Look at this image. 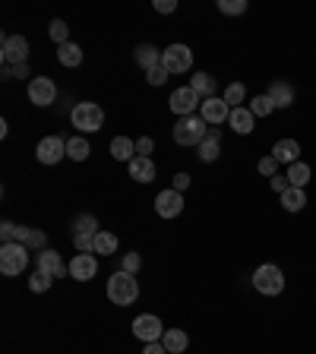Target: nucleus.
<instances>
[{
  "instance_id": "f257e3e1",
  "label": "nucleus",
  "mask_w": 316,
  "mask_h": 354,
  "mask_svg": "<svg viewBox=\"0 0 316 354\" xmlns=\"http://www.w3.org/2000/svg\"><path fill=\"white\" fill-rule=\"evenodd\" d=\"M209 130H212V127L199 118V114H190V118L177 120L174 130H171V136H174L177 146H199V142L209 136Z\"/></svg>"
},
{
  "instance_id": "f03ea898",
  "label": "nucleus",
  "mask_w": 316,
  "mask_h": 354,
  "mask_svg": "<svg viewBox=\"0 0 316 354\" xmlns=\"http://www.w3.org/2000/svg\"><path fill=\"white\" fill-rule=\"evenodd\" d=\"M250 281L263 297H279L281 291H285V272H281L275 263H263L257 272H253Z\"/></svg>"
},
{
  "instance_id": "7ed1b4c3",
  "label": "nucleus",
  "mask_w": 316,
  "mask_h": 354,
  "mask_svg": "<svg viewBox=\"0 0 316 354\" xmlns=\"http://www.w3.org/2000/svg\"><path fill=\"white\" fill-rule=\"evenodd\" d=\"M136 297H140V285H136V279L118 269V272L108 279V301L118 304V307H130Z\"/></svg>"
},
{
  "instance_id": "20e7f679",
  "label": "nucleus",
  "mask_w": 316,
  "mask_h": 354,
  "mask_svg": "<svg viewBox=\"0 0 316 354\" xmlns=\"http://www.w3.org/2000/svg\"><path fill=\"white\" fill-rule=\"evenodd\" d=\"M70 120H73V127L80 133H98L104 124V111L95 102H80L70 111Z\"/></svg>"
},
{
  "instance_id": "39448f33",
  "label": "nucleus",
  "mask_w": 316,
  "mask_h": 354,
  "mask_svg": "<svg viewBox=\"0 0 316 354\" xmlns=\"http://www.w3.org/2000/svg\"><path fill=\"white\" fill-rule=\"evenodd\" d=\"M26 266H29V247H22L16 241L0 247V272L3 275H19L26 272Z\"/></svg>"
},
{
  "instance_id": "423d86ee",
  "label": "nucleus",
  "mask_w": 316,
  "mask_h": 354,
  "mask_svg": "<svg viewBox=\"0 0 316 354\" xmlns=\"http://www.w3.org/2000/svg\"><path fill=\"white\" fill-rule=\"evenodd\" d=\"M162 66L168 70L171 76H174V73H190L193 51L187 48V44H168V48L162 51Z\"/></svg>"
},
{
  "instance_id": "0eeeda50",
  "label": "nucleus",
  "mask_w": 316,
  "mask_h": 354,
  "mask_svg": "<svg viewBox=\"0 0 316 354\" xmlns=\"http://www.w3.org/2000/svg\"><path fill=\"white\" fill-rule=\"evenodd\" d=\"M199 118L206 120L209 127H221V124H228V118H231V104L225 102V98L212 95V98H206V102L199 104Z\"/></svg>"
},
{
  "instance_id": "6e6552de",
  "label": "nucleus",
  "mask_w": 316,
  "mask_h": 354,
  "mask_svg": "<svg viewBox=\"0 0 316 354\" xmlns=\"http://www.w3.org/2000/svg\"><path fill=\"white\" fill-rule=\"evenodd\" d=\"M133 335L140 342H162V335H165V326H162V319L155 317V313H142V317H136L133 319Z\"/></svg>"
},
{
  "instance_id": "1a4fd4ad",
  "label": "nucleus",
  "mask_w": 316,
  "mask_h": 354,
  "mask_svg": "<svg viewBox=\"0 0 316 354\" xmlns=\"http://www.w3.org/2000/svg\"><path fill=\"white\" fill-rule=\"evenodd\" d=\"M168 104H171V111H174L177 118H190V114H196V104H203V102H199V95L190 86H180V88L171 92Z\"/></svg>"
},
{
  "instance_id": "9d476101",
  "label": "nucleus",
  "mask_w": 316,
  "mask_h": 354,
  "mask_svg": "<svg viewBox=\"0 0 316 354\" xmlns=\"http://www.w3.org/2000/svg\"><path fill=\"white\" fill-rule=\"evenodd\" d=\"M3 64L16 66V64H29V41L22 35H7L3 38V51H0Z\"/></svg>"
},
{
  "instance_id": "9b49d317",
  "label": "nucleus",
  "mask_w": 316,
  "mask_h": 354,
  "mask_svg": "<svg viewBox=\"0 0 316 354\" xmlns=\"http://www.w3.org/2000/svg\"><path fill=\"white\" fill-rule=\"evenodd\" d=\"M155 212L162 215V218H177V215L184 212V193H177L174 187L162 190L155 196Z\"/></svg>"
},
{
  "instance_id": "f8f14e48",
  "label": "nucleus",
  "mask_w": 316,
  "mask_h": 354,
  "mask_svg": "<svg viewBox=\"0 0 316 354\" xmlns=\"http://www.w3.org/2000/svg\"><path fill=\"white\" fill-rule=\"evenodd\" d=\"M54 98H57V86H54L48 76H35V80L29 82V102L32 104L48 108V104H54Z\"/></svg>"
},
{
  "instance_id": "ddd939ff",
  "label": "nucleus",
  "mask_w": 316,
  "mask_h": 354,
  "mask_svg": "<svg viewBox=\"0 0 316 354\" xmlns=\"http://www.w3.org/2000/svg\"><path fill=\"white\" fill-rule=\"evenodd\" d=\"M64 155H66V140H60V136H44L35 149V158L41 165H57Z\"/></svg>"
},
{
  "instance_id": "4468645a",
  "label": "nucleus",
  "mask_w": 316,
  "mask_h": 354,
  "mask_svg": "<svg viewBox=\"0 0 316 354\" xmlns=\"http://www.w3.org/2000/svg\"><path fill=\"white\" fill-rule=\"evenodd\" d=\"M35 266H38V272H48V275H54V279H64V275H70V266L60 259L57 250H38Z\"/></svg>"
},
{
  "instance_id": "2eb2a0df",
  "label": "nucleus",
  "mask_w": 316,
  "mask_h": 354,
  "mask_svg": "<svg viewBox=\"0 0 316 354\" xmlns=\"http://www.w3.org/2000/svg\"><path fill=\"white\" fill-rule=\"evenodd\" d=\"M95 272H98L95 253H76V257L70 259V279L89 281V279H95Z\"/></svg>"
},
{
  "instance_id": "dca6fc26",
  "label": "nucleus",
  "mask_w": 316,
  "mask_h": 354,
  "mask_svg": "<svg viewBox=\"0 0 316 354\" xmlns=\"http://www.w3.org/2000/svg\"><path fill=\"white\" fill-rule=\"evenodd\" d=\"M231 130L241 133V136H250L253 133V124H257V118H253V111L243 104V108H231V118H228Z\"/></svg>"
},
{
  "instance_id": "f3484780",
  "label": "nucleus",
  "mask_w": 316,
  "mask_h": 354,
  "mask_svg": "<svg viewBox=\"0 0 316 354\" xmlns=\"http://www.w3.org/2000/svg\"><path fill=\"white\" fill-rule=\"evenodd\" d=\"M127 171H130V177L136 180V184H152L155 180V162L152 158H133L130 165H127Z\"/></svg>"
},
{
  "instance_id": "a211bd4d",
  "label": "nucleus",
  "mask_w": 316,
  "mask_h": 354,
  "mask_svg": "<svg viewBox=\"0 0 316 354\" xmlns=\"http://www.w3.org/2000/svg\"><path fill=\"white\" fill-rule=\"evenodd\" d=\"M16 243L29 247V250H48V247H44V243H48V234L38 228H22V225H16Z\"/></svg>"
},
{
  "instance_id": "6ab92c4d",
  "label": "nucleus",
  "mask_w": 316,
  "mask_h": 354,
  "mask_svg": "<svg viewBox=\"0 0 316 354\" xmlns=\"http://www.w3.org/2000/svg\"><path fill=\"white\" fill-rule=\"evenodd\" d=\"M272 155H275V162L279 165H295V162H301L297 155H301V142L297 140H279L272 146Z\"/></svg>"
},
{
  "instance_id": "aec40b11",
  "label": "nucleus",
  "mask_w": 316,
  "mask_h": 354,
  "mask_svg": "<svg viewBox=\"0 0 316 354\" xmlns=\"http://www.w3.org/2000/svg\"><path fill=\"white\" fill-rule=\"evenodd\" d=\"M196 152H199V158H203V162H219V155H221V133L215 130V127L209 130L206 140L196 146Z\"/></svg>"
},
{
  "instance_id": "412c9836",
  "label": "nucleus",
  "mask_w": 316,
  "mask_h": 354,
  "mask_svg": "<svg viewBox=\"0 0 316 354\" xmlns=\"http://www.w3.org/2000/svg\"><path fill=\"white\" fill-rule=\"evenodd\" d=\"M269 98L275 102V108H291L295 104V86L291 82H272L269 86Z\"/></svg>"
},
{
  "instance_id": "4be33fe9",
  "label": "nucleus",
  "mask_w": 316,
  "mask_h": 354,
  "mask_svg": "<svg viewBox=\"0 0 316 354\" xmlns=\"http://www.w3.org/2000/svg\"><path fill=\"white\" fill-rule=\"evenodd\" d=\"M136 64H140L146 73H152L155 66H162V51L152 48V44H140V48H136Z\"/></svg>"
},
{
  "instance_id": "5701e85b",
  "label": "nucleus",
  "mask_w": 316,
  "mask_h": 354,
  "mask_svg": "<svg viewBox=\"0 0 316 354\" xmlns=\"http://www.w3.org/2000/svg\"><path fill=\"white\" fill-rule=\"evenodd\" d=\"M162 345L168 348V354H184V351H187V345H190V339H187V332H184V329H165Z\"/></svg>"
},
{
  "instance_id": "b1692460",
  "label": "nucleus",
  "mask_w": 316,
  "mask_h": 354,
  "mask_svg": "<svg viewBox=\"0 0 316 354\" xmlns=\"http://www.w3.org/2000/svg\"><path fill=\"white\" fill-rule=\"evenodd\" d=\"M310 177H313V171H310L307 162H295L288 165V184L297 187V190H304V187L310 184Z\"/></svg>"
},
{
  "instance_id": "393cba45",
  "label": "nucleus",
  "mask_w": 316,
  "mask_h": 354,
  "mask_svg": "<svg viewBox=\"0 0 316 354\" xmlns=\"http://www.w3.org/2000/svg\"><path fill=\"white\" fill-rule=\"evenodd\" d=\"M111 155H114L118 162L130 165L133 158H136V142L127 140V136H118V140H111Z\"/></svg>"
},
{
  "instance_id": "a878e982",
  "label": "nucleus",
  "mask_w": 316,
  "mask_h": 354,
  "mask_svg": "<svg viewBox=\"0 0 316 354\" xmlns=\"http://www.w3.org/2000/svg\"><path fill=\"white\" fill-rule=\"evenodd\" d=\"M89 152H92V146H89L86 136H70V140H66V155H70L73 162H86Z\"/></svg>"
},
{
  "instance_id": "bb28decb",
  "label": "nucleus",
  "mask_w": 316,
  "mask_h": 354,
  "mask_svg": "<svg viewBox=\"0 0 316 354\" xmlns=\"http://www.w3.org/2000/svg\"><path fill=\"white\" fill-rule=\"evenodd\" d=\"M70 228H73V234H92V237H95L98 234V218L92 212H80L73 218V225H70Z\"/></svg>"
},
{
  "instance_id": "cd10ccee",
  "label": "nucleus",
  "mask_w": 316,
  "mask_h": 354,
  "mask_svg": "<svg viewBox=\"0 0 316 354\" xmlns=\"http://www.w3.org/2000/svg\"><path fill=\"white\" fill-rule=\"evenodd\" d=\"M57 60L64 66H80L82 64V48H80V44H73V41L60 44V48H57Z\"/></svg>"
},
{
  "instance_id": "c85d7f7f",
  "label": "nucleus",
  "mask_w": 316,
  "mask_h": 354,
  "mask_svg": "<svg viewBox=\"0 0 316 354\" xmlns=\"http://www.w3.org/2000/svg\"><path fill=\"white\" fill-rule=\"evenodd\" d=\"M281 206H285V212H301V209L307 206V193L291 187V190L281 193Z\"/></svg>"
},
{
  "instance_id": "c756f323",
  "label": "nucleus",
  "mask_w": 316,
  "mask_h": 354,
  "mask_svg": "<svg viewBox=\"0 0 316 354\" xmlns=\"http://www.w3.org/2000/svg\"><path fill=\"white\" fill-rule=\"evenodd\" d=\"M190 88L199 98H212L215 95V80L209 73H196V76H190Z\"/></svg>"
},
{
  "instance_id": "7c9ffc66",
  "label": "nucleus",
  "mask_w": 316,
  "mask_h": 354,
  "mask_svg": "<svg viewBox=\"0 0 316 354\" xmlns=\"http://www.w3.org/2000/svg\"><path fill=\"white\" fill-rule=\"evenodd\" d=\"M247 108L253 111V118H269V114L275 111V102L269 98V92H263V95H253Z\"/></svg>"
},
{
  "instance_id": "2f4dec72",
  "label": "nucleus",
  "mask_w": 316,
  "mask_h": 354,
  "mask_svg": "<svg viewBox=\"0 0 316 354\" xmlns=\"http://www.w3.org/2000/svg\"><path fill=\"white\" fill-rule=\"evenodd\" d=\"M95 253L98 257H111V253H118V234H111V231H98L95 234Z\"/></svg>"
},
{
  "instance_id": "473e14b6",
  "label": "nucleus",
  "mask_w": 316,
  "mask_h": 354,
  "mask_svg": "<svg viewBox=\"0 0 316 354\" xmlns=\"http://www.w3.org/2000/svg\"><path fill=\"white\" fill-rule=\"evenodd\" d=\"M225 102L231 104V108H243V98H247V88H243V82H231L228 88H225Z\"/></svg>"
},
{
  "instance_id": "72a5a7b5",
  "label": "nucleus",
  "mask_w": 316,
  "mask_h": 354,
  "mask_svg": "<svg viewBox=\"0 0 316 354\" xmlns=\"http://www.w3.org/2000/svg\"><path fill=\"white\" fill-rule=\"evenodd\" d=\"M219 13H225V16L247 13V0H219Z\"/></svg>"
},
{
  "instance_id": "f704fd0d",
  "label": "nucleus",
  "mask_w": 316,
  "mask_h": 354,
  "mask_svg": "<svg viewBox=\"0 0 316 354\" xmlns=\"http://www.w3.org/2000/svg\"><path fill=\"white\" fill-rule=\"evenodd\" d=\"M51 285H54V275H48V272H35L29 279V288L35 291V295H44V291H48Z\"/></svg>"
},
{
  "instance_id": "c9c22d12",
  "label": "nucleus",
  "mask_w": 316,
  "mask_h": 354,
  "mask_svg": "<svg viewBox=\"0 0 316 354\" xmlns=\"http://www.w3.org/2000/svg\"><path fill=\"white\" fill-rule=\"evenodd\" d=\"M51 38L57 41V48H60V44H66V41H70V26H66L64 19H54L51 22Z\"/></svg>"
},
{
  "instance_id": "e433bc0d",
  "label": "nucleus",
  "mask_w": 316,
  "mask_h": 354,
  "mask_svg": "<svg viewBox=\"0 0 316 354\" xmlns=\"http://www.w3.org/2000/svg\"><path fill=\"white\" fill-rule=\"evenodd\" d=\"M140 266H142L140 253H127V257L120 259V272H127V275H136V272H140Z\"/></svg>"
},
{
  "instance_id": "4c0bfd02",
  "label": "nucleus",
  "mask_w": 316,
  "mask_h": 354,
  "mask_svg": "<svg viewBox=\"0 0 316 354\" xmlns=\"http://www.w3.org/2000/svg\"><path fill=\"white\" fill-rule=\"evenodd\" d=\"M257 171L263 177H275V174H279V162H275V155H266V158H259Z\"/></svg>"
},
{
  "instance_id": "58836bf2",
  "label": "nucleus",
  "mask_w": 316,
  "mask_h": 354,
  "mask_svg": "<svg viewBox=\"0 0 316 354\" xmlns=\"http://www.w3.org/2000/svg\"><path fill=\"white\" fill-rule=\"evenodd\" d=\"M73 247L80 253H95V237L92 234H73Z\"/></svg>"
},
{
  "instance_id": "ea45409f",
  "label": "nucleus",
  "mask_w": 316,
  "mask_h": 354,
  "mask_svg": "<svg viewBox=\"0 0 316 354\" xmlns=\"http://www.w3.org/2000/svg\"><path fill=\"white\" fill-rule=\"evenodd\" d=\"M168 70H165V66H155L152 73H146V80H149V86H165V80H168Z\"/></svg>"
},
{
  "instance_id": "a19ab883",
  "label": "nucleus",
  "mask_w": 316,
  "mask_h": 354,
  "mask_svg": "<svg viewBox=\"0 0 316 354\" xmlns=\"http://www.w3.org/2000/svg\"><path fill=\"white\" fill-rule=\"evenodd\" d=\"M269 187H272L275 193H285V190H291V184H288V174H275V177H269Z\"/></svg>"
},
{
  "instance_id": "79ce46f5",
  "label": "nucleus",
  "mask_w": 316,
  "mask_h": 354,
  "mask_svg": "<svg viewBox=\"0 0 316 354\" xmlns=\"http://www.w3.org/2000/svg\"><path fill=\"white\" fill-rule=\"evenodd\" d=\"M155 149V142H152V136H142V140H136V155L140 158H149V152Z\"/></svg>"
},
{
  "instance_id": "37998d69",
  "label": "nucleus",
  "mask_w": 316,
  "mask_h": 354,
  "mask_svg": "<svg viewBox=\"0 0 316 354\" xmlns=\"http://www.w3.org/2000/svg\"><path fill=\"white\" fill-rule=\"evenodd\" d=\"M0 237H3V243H13L16 241V225H13V221H3V225H0Z\"/></svg>"
},
{
  "instance_id": "c03bdc74",
  "label": "nucleus",
  "mask_w": 316,
  "mask_h": 354,
  "mask_svg": "<svg viewBox=\"0 0 316 354\" xmlns=\"http://www.w3.org/2000/svg\"><path fill=\"white\" fill-rule=\"evenodd\" d=\"M3 76H29V64H16V66H3Z\"/></svg>"
},
{
  "instance_id": "a18cd8bd",
  "label": "nucleus",
  "mask_w": 316,
  "mask_h": 354,
  "mask_svg": "<svg viewBox=\"0 0 316 354\" xmlns=\"http://www.w3.org/2000/svg\"><path fill=\"white\" fill-rule=\"evenodd\" d=\"M187 187H190V174H184V171H180V174H174V190L184 193Z\"/></svg>"
},
{
  "instance_id": "49530a36",
  "label": "nucleus",
  "mask_w": 316,
  "mask_h": 354,
  "mask_svg": "<svg viewBox=\"0 0 316 354\" xmlns=\"http://www.w3.org/2000/svg\"><path fill=\"white\" fill-rule=\"evenodd\" d=\"M155 10H158V13H174L177 0H155Z\"/></svg>"
},
{
  "instance_id": "de8ad7c7",
  "label": "nucleus",
  "mask_w": 316,
  "mask_h": 354,
  "mask_svg": "<svg viewBox=\"0 0 316 354\" xmlns=\"http://www.w3.org/2000/svg\"><path fill=\"white\" fill-rule=\"evenodd\" d=\"M142 354H168V348H165L162 342H149L146 351H142Z\"/></svg>"
}]
</instances>
